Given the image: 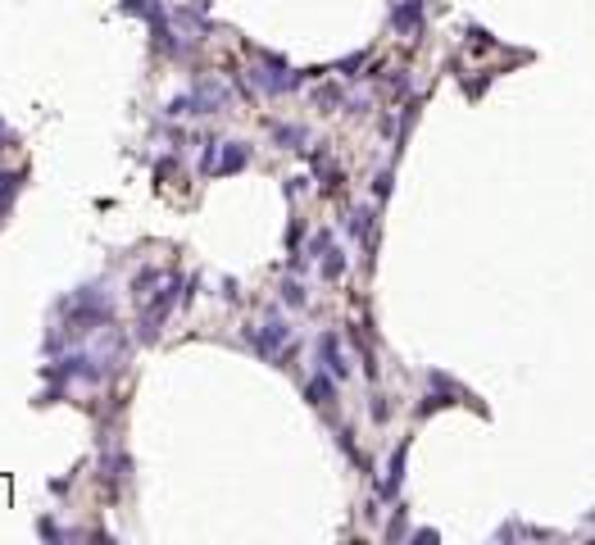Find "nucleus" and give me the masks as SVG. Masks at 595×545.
I'll use <instances>...</instances> for the list:
<instances>
[{
	"label": "nucleus",
	"instance_id": "nucleus-2",
	"mask_svg": "<svg viewBox=\"0 0 595 545\" xmlns=\"http://www.w3.org/2000/svg\"><path fill=\"white\" fill-rule=\"evenodd\" d=\"M245 159H250V151L241 141H223V146H209L205 151L200 173H237V168H245Z\"/></svg>",
	"mask_w": 595,
	"mask_h": 545
},
{
	"label": "nucleus",
	"instance_id": "nucleus-1",
	"mask_svg": "<svg viewBox=\"0 0 595 545\" xmlns=\"http://www.w3.org/2000/svg\"><path fill=\"white\" fill-rule=\"evenodd\" d=\"M141 305H146L141 309V341H155L159 327H164V318L173 314V305H178V277H164V287Z\"/></svg>",
	"mask_w": 595,
	"mask_h": 545
},
{
	"label": "nucleus",
	"instance_id": "nucleus-10",
	"mask_svg": "<svg viewBox=\"0 0 595 545\" xmlns=\"http://www.w3.org/2000/svg\"><path fill=\"white\" fill-rule=\"evenodd\" d=\"M341 268H345V259H341V250H323V277H341Z\"/></svg>",
	"mask_w": 595,
	"mask_h": 545
},
{
	"label": "nucleus",
	"instance_id": "nucleus-4",
	"mask_svg": "<svg viewBox=\"0 0 595 545\" xmlns=\"http://www.w3.org/2000/svg\"><path fill=\"white\" fill-rule=\"evenodd\" d=\"M223 105H228V91L218 82H200L191 91V114H218Z\"/></svg>",
	"mask_w": 595,
	"mask_h": 545
},
{
	"label": "nucleus",
	"instance_id": "nucleus-12",
	"mask_svg": "<svg viewBox=\"0 0 595 545\" xmlns=\"http://www.w3.org/2000/svg\"><path fill=\"white\" fill-rule=\"evenodd\" d=\"M282 300L300 309V305H305V291H300V282H287V287H282Z\"/></svg>",
	"mask_w": 595,
	"mask_h": 545
},
{
	"label": "nucleus",
	"instance_id": "nucleus-9",
	"mask_svg": "<svg viewBox=\"0 0 595 545\" xmlns=\"http://www.w3.org/2000/svg\"><path fill=\"white\" fill-rule=\"evenodd\" d=\"M350 232L368 241V232H373V214H368V209H355V214H350Z\"/></svg>",
	"mask_w": 595,
	"mask_h": 545
},
{
	"label": "nucleus",
	"instance_id": "nucleus-3",
	"mask_svg": "<svg viewBox=\"0 0 595 545\" xmlns=\"http://www.w3.org/2000/svg\"><path fill=\"white\" fill-rule=\"evenodd\" d=\"M250 341H255V350H259V355H268V359H273V355L282 350V345L291 341V327L282 323L278 314H273L268 323H264V332H250Z\"/></svg>",
	"mask_w": 595,
	"mask_h": 545
},
{
	"label": "nucleus",
	"instance_id": "nucleus-13",
	"mask_svg": "<svg viewBox=\"0 0 595 545\" xmlns=\"http://www.w3.org/2000/svg\"><path fill=\"white\" fill-rule=\"evenodd\" d=\"M373 191H377V195H387V191H391V173H382V178L373 182Z\"/></svg>",
	"mask_w": 595,
	"mask_h": 545
},
{
	"label": "nucleus",
	"instance_id": "nucleus-5",
	"mask_svg": "<svg viewBox=\"0 0 595 545\" xmlns=\"http://www.w3.org/2000/svg\"><path fill=\"white\" fill-rule=\"evenodd\" d=\"M318 355H323V364H327L332 377H350V364H345V355H341V337H337V332H323V337H318Z\"/></svg>",
	"mask_w": 595,
	"mask_h": 545
},
{
	"label": "nucleus",
	"instance_id": "nucleus-14",
	"mask_svg": "<svg viewBox=\"0 0 595 545\" xmlns=\"http://www.w3.org/2000/svg\"><path fill=\"white\" fill-rule=\"evenodd\" d=\"M0 136H5V123H0Z\"/></svg>",
	"mask_w": 595,
	"mask_h": 545
},
{
	"label": "nucleus",
	"instance_id": "nucleus-8",
	"mask_svg": "<svg viewBox=\"0 0 595 545\" xmlns=\"http://www.w3.org/2000/svg\"><path fill=\"white\" fill-rule=\"evenodd\" d=\"M405 454H409V445H400V450L391 454V468H387V482H382V495H395V491H400V482H405Z\"/></svg>",
	"mask_w": 595,
	"mask_h": 545
},
{
	"label": "nucleus",
	"instance_id": "nucleus-11",
	"mask_svg": "<svg viewBox=\"0 0 595 545\" xmlns=\"http://www.w3.org/2000/svg\"><path fill=\"white\" fill-rule=\"evenodd\" d=\"M278 141H282V146H291V151H295V146L305 141V128H278Z\"/></svg>",
	"mask_w": 595,
	"mask_h": 545
},
{
	"label": "nucleus",
	"instance_id": "nucleus-7",
	"mask_svg": "<svg viewBox=\"0 0 595 545\" xmlns=\"http://www.w3.org/2000/svg\"><path fill=\"white\" fill-rule=\"evenodd\" d=\"M305 395H309V404H332V400H337V382H332V373H327V377H323V373L309 377Z\"/></svg>",
	"mask_w": 595,
	"mask_h": 545
},
{
	"label": "nucleus",
	"instance_id": "nucleus-6",
	"mask_svg": "<svg viewBox=\"0 0 595 545\" xmlns=\"http://www.w3.org/2000/svg\"><path fill=\"white\" fill-rule=\"evenodd\" d=\"M391 19H395L400 32H418V23H423V0H400Z\"/></svg>",
	"mask_w": 595,
	"mask_h": 545
}]
</instances>
